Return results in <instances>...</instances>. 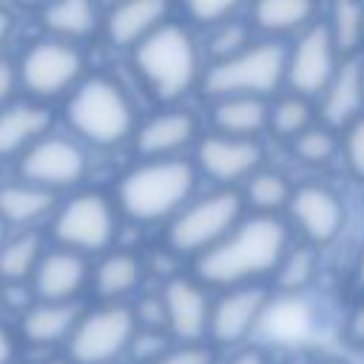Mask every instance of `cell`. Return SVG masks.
Segmentation results:
<instances>
[{
  "label": "cell",
  "instance_id": "cell-1",
  "mask_svg": "<svg viewBox=\"0 0 364 364\" xmlns=\"http://www.w3.org/2000/svg\"><path fill=\"white\" fill-rule=\"evenodd\" d=\"M290 247V230L279 216L242 219L216 247L193 262L196 279L208 290H228L242 284H264L273 279L279 262Z\"/></svg>",
  "mask_w": 364,
  "mask_h": 364
},
{
  "label": "cell",
  "instance_id": "cell-2",
  "mask_svg": "<svg viewBox=\"0 0 364 364\" xmlns=\"http://www.w3.org/2000/svg\"><path fill=\"white\" fill-rule=\"evenodd\" d=\"M196 173L185 159H151L119 179L117 202L134 222L173 219L193 193Z\"/></svg>",
  "mask_w": 364,
  "mask_h": 364
},
{
  "label": "cell",
  "instance_id": "cell-3",
  "mask_svg": "<svg viewBox=\"0 0 364 364\" xmlns=\"http://www.w3.org/2000/svg\"><path fill=\"white\" fill-rule=\"evenodd\" d=\"M134 63L145 85L162 100H176L199 77V51L191 34L173 23L159 26L154 34L136 43Z\"/></svg>",
  "mask_w": 364,
  "mask_h": 364
},
{
  "label": "cell",
  "instance_id": "cell-4",
  "mask_svg": "<svg viewBox=\"0 0 364 364\" xmlns=\"http://www.w3.org/2000/svg\"><path fill=\"white\" fill-rule=\"evenodd\" d=\"M242 196L233 191H213L188 202L168 225V247L179 256L199 259L216 247L242 222Z\"/></svg>",
  "mask_w": 364,
  "mask_h": 364
},
{
  "label": "cell",
  "instance_id": "cell-5",
  "mask_svg": "<svg viewBox=\"0 0 364 364\" xmlns=\"http://www.w3.org/2000/svg\"><path fill=\"white\" fill-rule=\"evenodd\" d=\"M65 117L80 136L102 148L119 145L134 128V111L128 97L105 77L85 80L68 100Z\"/></svg>",
  "mask_w": 364,
  "mask_h": 364
},
{
  "label": "cell",
  "instance_id": "cell-6",
  "mask_svg": "<svg viewBox=\"0 0 364 364\" xmlns=\"http://www.w3.org/2000/svg\"><path fill=\"white\" fill-rule=\"evenodd\" d=\"M287 71V51L279 43H250L245 51L216 63L205 74V91L225 97H264L279 88Z\"/></svg>",
  "mask_w": 364,
  "mask_h": 364
},
{
  "label": "cell",
  "instance_id": "cell-7",
  "mask_svg": "<svg viewBox=\"0 0 364 364\" xmlns=\"http://www.w3.org/2000/svg\"><path fill=\"white\" fill-rule=\"evenodd\" d=\"M136 333V318L131 304H97L82 310L65 355L74 364H119L128 355V344Z\"/></svg>",
  "mask_w": 364,
  "mask_h": 364
},
{
  "label": "cell",
  "instance_id": "cell-8",
  "mask_svg": "<svg viewBox=\"0 0 364 364\" xmlns=\"http://www.w3.org/2000/svg\"><path fill=\"white\" fill-rule=\"evenodd\" d=\"M270 304L273 290L267 284H242L219 290L210 307L208 344L216 347L222 355L245 344H253V336L256 330H262Z\"/></svg>",
  "mask_w": 364,
  "mask_h": 364
},
{
  "label": "cell",
  "instance_id": "cell-9",
  "mask_svg": "<svg viewBox=\"0 0 364 364\" xmlns=\"http://www.w3.org/2000/svg\"><path fill=\"white\" fill-rule=\"evenodd\" d=\"M51 233L60 247L85 253H102L117 236V213L111 202L100 193H80L68 199L51 225Z\"/></svg>",
  "mask_w": 364,
  "mask_h": 364
},
{
  "label": "cell",
  "instance_id": "cell-10",
  "mask_svg": "<svg viewBox=\"0 0 364 364\" xmlns=\"http://www.w3.org/2000/svg\"><path fill=\"white\" fill-rule=\"evenodd\" d=\"M338 48L330 37L327 23H313L301 31L296 48L287 54L284 80L299 97H316L327 88L333 74L338 71Z\"/></svg>",
  "mask_w": 364,
  "mask_h": 364
},
{
  "label": "cell",
  "instance_id": "cell-11",
  "mask_svg": "<svg viewBox=\"0 0 364 364\" xmlns=\"http://www.w3.org/2000/svg\"><path fill=\"white\" fill-rule=\"evenodd\" d=\"M287 213L293 219V225L299 228L304 245L310 247H327L333 245L347 222L344 213V202L338 199V193H333L324 185H301L293 191Z\"/></svg>",
  "mask_w": 364,
  "mask_h": 364
},
{
  "label": "cell",
  "instance_id": "cell-12",
  "mask_svg": "<svg viewBox=\"0 0 364 364\" xmlns=\"http://www.w3.org/2000/svg\"><path fill=\"white\" fill-rule=\"evenodd\" d=\"M162 301L168 316V333L173 341H208V324H210V307L213 296L210 290L193 276H171L162 284Z\"/></svg>",
  "mask_w": 364,
  "mask_h": 364
},
{
  "label": "cell",
  "instance_id": "cell-13",
  "mask_svg": "<svg viewBox=\"0 0 364 364\" xmlns=\"http://www.w3.org/2000/svg\"><path fill=\"white\" fill-rule=\"evenodd\" d=\"M80 71H82L80 51L74 46L57 43V40H46V43L31 46L20 63L23 85L37 97L63 94L65 88H71L77 82Z\"/></svg>",
  "mask_w": 364,
  "mask_h": 364
},
{
  "label": "cell",
  "instance_id": "cell-14",
  "mask_svg": "<svg viewBox=\"0 0 364 364\" xmlns=\"http://www.w3.org/2000/svg\"><path fill=\"white\" fill-rule=\"evenodd\" d=\"M20 173L28 185L46 188L54 193V188H68L82 179L85 173V154L80 145L63 136L37 139L20 162Z\"/></svg>",
  "mask_w": 364,
  "mask_h": 364
},
{
  "label": "cell",
  "instance_id": "cell-15",
  "mask_svg": "<svg viewBox=\"0 0 364 364\" xmlns=\"http://www.w3.org/2000/svg\"><path fill=\"white\" fill-rule=\"evenodd\" d=\"M88 284H91V267L85 256L65 250V247L46 250L31 276V290L37 301L74 304Z\"/></svg>",
  "mask_w": 364,
  "mask_h": 364
},
{
  "label": "cell",
  "instance_id": "cell-16",
  "mask_svg": "<svg viewBox=\"0 0 364 364\" xmlns=\"http://www.w3.org/2000/svg\"><path fill=\"white\" fill-rule=\"evenodd\" d=\"M199 168L216 179V182H239L250 179L259 171L262 148L253 139H236V136H205L196 148Z\"/></svg>",
  "mask_w": 364,
  "mask_h": 364
},
{
  "label": "cell",
  "instance_id": "cell-17",
  "mask_svg": "<svg viewBox=\"0 0 364 364\" xmlns=\"http://www.w3.org/2000/svg\"><path fill=\"white\" fill-rule=\"evenodd\" d=\"M82 316V307L74 304H57V301H34L31 310H26L17 318V333L28 347L37 350H54L68 344L77 321Z\"/></svg>",
  "mask_w": 364,
  "mask_h": 364
},
{
  "label": "cell",
  "instance_id": "cell-18",
  "mask_svg": "<svg viewBox=\"0 0 364 364\" xmlns=\"http://www.w3.org/2000/svg\"><path fill=\"white\" fill-rule=\"evenodd\" d=\"M142 279L145 264L131 250H111L91 267V290L102 304H125V299L139 290Z\"/></svg>",
  "mask_w": 364,
  "mask_h": 364
},
{
  "label": "cell",
  "instance_id": "cell-19",
  "mask_svg": "<svg viewBox=\"0 0 364 364\" xmlns=\"http://www.w3.org/2000/svg\"><path fill=\"white\" fill-rule=\"evenodd\" d=\"M361 105H364V68H361V63L350 60V63L338 65V71L321 91L318 114L327 125L347 128L361 117Z\"/></svg>",
  "mask_w": 364,
  "mask_h": 364
},
{
  "label": "cell",
  "instance_id": "cell-20",
  "mask_svg": "<svg viewBox=\"0 0 364 364\" xmlns=\"http://www.w3.org/2000/svg\"><path fill=\"white\" fill-rule=\"evenodd\" d=\"M196 136V119L188 111H162L136 131V151L151 159H173Z\"/></svg>",
  "mask_w": 364,
  "mask_h": 364
},
{
  "label": "cell",
  "instance_id": "cell-21",
  "mask_svg": "<svg viewBox=\"0 0 364 364\" xmlns=\"http://www.w3.org/2000/svg\"><path fill=\"white\" fill-rule=\"evenodd\" d=\"M168 0H122L108 14V37L114 46H136L165 26Z\"/></svg>",
  "mask_w": 364,
  "mask_h": 364
},
{
  "label": "cell",
  "instance_id": "cell-22",
  "mask_svg": "<svg viewBox=\"0 0 364 364\" xmlns=\"http://www.w3.org/2000/svg\"><path fill=\"white\" fill-rule=\"evenodd\" d=\"M213 122L222 136L253 139L270 125V108L262 97H225L213 108Z\"/></svg>",
  "mask_w": 364,
  "mask_h": 364
},
{
  "label": "cell",
  "instance_id": "cell-23",
  "mask_svg": "<svg viewBox=\"0 0 364 364\" xmlns=\"http://www.w3.org/2000/svg\"><path fill=\"white\" fill-rule=\"evenodd\" d=\"M51 114L40 105H11L0 111V156L31 148L48 128Z\"/></svg>",
  "mask_w": 364,
  "mask_h": 364
},
{
  "label": "cell",
  "instance_id": "cell-24",
  "mask_svg": "<svg viewBox=\"0 0 364 364\" xmlns=\"http://www.w3.org/2000/svg\"><path fill=\"white\" fill-rule=\"evenodd\" d=\"M318 276V250L310 245H290L273 273V296L301 299Z\"/></svg>",
  "mask_w": 364,
  "mask_h": 364
},
{
  "label": "cell",
  "instance_id": "cell-25",
  "mask_svg": "<svg viewBox=\"0 0 364 364\" xmlns=\"http://www.w3.org/2000/svg\"><path fill=\"white\" fill-rule=\"evenodd\" d=\"M43 239L34 230H20L6 236L0 247V284L9 282H31L40 259H43Z\"/></svg>",
  "mask_w": 364,
  "mask_h": 364
},
{
  "label": "cell",
  "instance_id": "cell-26",
  "mask_svg": "<svg viewBox=\"0 0 364 364\" xmlns=\"http://www.w3.org/2000/svg\"><path fill=\"white\" fill-rule=\"evenodd\" d=\"M54 208V193L37 185H6L0 188V219L6 225H31Z\"/></svg>",
  "mask_w": 364,
  "mask_h": 364
},
{
  "label": "cell",
  "instance_id": "cell-27",
  "mask_svg": "<svg viewBox=\"0 0 364 364\" xmlns=\"http://www.w3.org/2000/svg\"><path fill=\"white\" fill-rule=\"evenodd\" d=\"M316 11V0H256L253 23L262 31L284 34L296 28H307Z\"/></svg>",
  "mask_w": 364,
  "mask_h": 364
},
{
  "label": "cell",
  "instance_id": "cell-28",
  "mask_svg": "<svg viewBox=\"0 0 364 364\" xmlns=\"http://www.w3.org/2000/svg\"><path fill=\"white\" fill-rule=\"evenodd\" d=\"M43 20L60 37H85L97 28V0H51Z\"/></svg>",
  "mask_w": 364,
  "mask_h": 364
},
{
  "label": "cell",
  "instance_id": "cell-29",
  "mask_svg": "<svg viewBox=\"0 0 364 364\" xmlns=\"http://www.w3.org/2000/svg\"><path fill=\"white\" fill-rule=\"evenodd\" d=\"M293 188L282 173L273 171H256L245 185V199L256 210V216H276L282 208L290 205Z\"/></svg>",
  "mask_w": 364,
  "mask_h": 364
},
{
  "label": "cell",
  "instance_id": "cell-30",
  "mask_svg": "<svg viewBox=\"0 0 364 364\" xmlns=\"http://www.w3.org/2000/svg\"><path fill=\"white\" fill-rule=\"evenodd\" d=\"M327 28H330V37H333L338 54L355 51L361 37H364V3H358V0H336Z\"/></svg>",
  "mask_w": 364,
  "mask_h": 364
},
{
  "label": "cell",
  "instance_id": "cell-31",
  "mask_svg": "<svg viewBox=\"0 0 364 364\" xmlns=\"http://www.w3.org/2000/svg\"><path fill=\"white\" fill-rule=\"evenodd\" d=\"M310 105L304 97L293 94V97H284L279 100L273 108H270V128L279 134V136H290L296 139L299 134H304L310 128Z\"/></svg>",
  "mask_w": 364,
  "mask_h": 364
},
{
  "label": "cell",
  "instance_id": "cell-32",
  "mask_svg": "<svg viewBox=\"0 0 364 364\" xmlns=\"http://www.w3.org/2000/svg\"><path fill=\"white\" fill-rule=\"evenodd\" d=\"M293 151H296V156L301 159V162H307V165H327L333 156H336V151H338V142H336V136L327 131V128H307L304 134H299L296 139H293Z\"/></svg>",
  "mask_w": 364,
  "mask_h": 364
},
{
  "label": "cell",
  "instance_id": "cell-33",
  "mask_svg": "<svg viewBox=\"0 0 364 364\" xmlns=\"http://www.w3.org/2000/svg\"><path fill=\"white\" fill-rule=\"evenodd\" d=\"M171 344H173V338H171L168 330H142V327H136L125 358L131 364H156L168 353Z\"/></svg>",
  "mask_w": 364,
  "mask_h": 364
},
{
  "label": "cell",
  "instance_id": "cell-34",
  "mask_svg": "<svg viewBox=\"0 0 364 364\" xmlns=\"http://www.w3.org/2000/svg\"><path fill=\"white\" fill-rule=\"evenodd\" d=\"M250 46V28L239 20H228V23H219V28L213 31L210 37V54L216 57V63L245 51Z\"/></svg>",
  "mask_w": 364,
  "mask_h": 364
},
{
  "label": "cell",
  "instance_id": "cell-35",
  "mask_svg": "<svg viewBox=\"0 0 364 364\" xmlns=\"http://www.w3.org/2000/svg\"><path fill=\"white\" fill-rule=\"evenodd\" d=\"M222 353L208 341H173L156 364H219Z\"/></svg>",
  "mask_w": 364,
  "mask_h": 364
},
{
  "label": "cell",
  "instance_id": "cell-36",
  "mask_svg": "<svg viewBox=\"0 0 364 364\" xmlns=\"http://www.w3.org/2000/svg\"><path fill=\"white\" fill-rule=\"evenodd\" d=\"M131 310H134L136 327H142V330H168V316H165L162 293H142L131 304Z\"/></svg>",
  "mask_w": 364,
  "mask_h": 364
},
{
  "label": "cell",
  "instance_id": "cell-37",
  "mask_svg": "<svg viewBox=\"0 0 364 364\" xmlns=\"http://www.w3.org/2000/svg\"><path fill=\"white\" fill-rule=\"evenodd\" d=\"M245 0H185V9L199 23H219L233 9H239Z\"/></svg>",
  "mask_w": 364,
  "mask_h": 364
},
{
  "label": "cell",
  "instance_id": "cell-38",
  "mask_svg": "<svg viewBox=\"0 0 364 364\" xmlns=\"http://www.w3.org/2000/svg\"><path fill=\"white\" fill-rule=\"evenodd\" d=\"M0 301H3V310H11L17 313V318L34 307L37 296L31 290V282H9V284H0Z\"/></svg>",
  "mask_w": 364,
  "mask_h": 364
},
{
  "label": "cell",
  "instance_id": "cell-39",
  "mask_svg": "<svg viewBox=\"0 0 364 364\" xmlns=\"http://www.w3.org/2000/svg\"><path fill=\"white\" fill-rule=\"evenodd\" d=\"M344 156H347V165L350 171L364 179V114L347 125V136H344Z\"/></svg>",
  "mask_w": 364,
  "mask_h": 364
},
{
  "label": "cell",
  "instance_id": "cell-40",
  "mask_svg": "<svg viewBox=\"0 0 364 364\" xmlns=\"http://www.w3.org/2000/svg\"><path fill=\"white\" fill-rule=\"evenodd\" d=\"M341 341L350 350H364V293L355 299L341 321Z\"/></svg>",
  "mask_w": 364,
  "mask_h": 364
},
{
  "label": "cell",
  "instance_id": "cell-41",
  "mask_svg": "<svg viewBox=\"0 0 364 364\" xmlns=\"http://www.w3.org/2000/svg\"><path fill=\"white\" fill-rule=\"evenodd\" d=\"M219 364H273V358L262 344L253 341V344H245V347H239L233 353H225L219 358Z\"/></svg>",
  "mask_w": 364,
  "mask_h": 364
},
{
  "label": "cell",
  "instance_id": "cell-42",
  "mask_svg": "<svg viewBox=\"0 0 364 364\" xmlns=\"http://www.w3.org/2000/svg\"><path fill=\"white\" fill-rule=\"evenodd\" d=\"M14 353H17L14 333L6 324H0V364H14Z\"/></svg>",
  "mask_w": 364,
  "mask_h": 364
},
{
  "label": "cell",
  "instance_id": "cell-43",
  "mask_svg": "<svg viewBox=\"0 0 364 364\" xmlns=\"http://www.w3.org/2000/svg\"><path fill=\"white\" fill-rule=\"evenodd\" d=\"M11 88H14V68L6 60H0V105L9 100Z\"/></svg>",
  "mask_w": 364,
  "mask_h": 364
},
{
  "label": "cell",
  "instance_id": "cell-44",
  "mask_svg": "<svg viewBox=\"0 0 364 364\" xmlns=\"http://www.w3.org/2000/svg\"><path fill=\"white\" fill-rule=\"evenodd\" d=\"M353 282H355V287L364 293V242H361L358 256H355V264H353Z\"/></svg>",
  "mask_w": 364,
  "mask_h": 364
},
{
  "label": "cell",
  "instance_id": "cell-45",
  "mask_svg": "<svg viewBox=\"0 0 364 364\" xmlns=\"http://www.w3.org/2000/svg\"><path fill=\"white\" fill-rule=\"evenodd\" d=\"M9 34H11V17L6 11H0V48H3V43H6Z\"/></svg>",
  "mask_w": 364,
  "mask_h": 364
},
{
  "label": "cell",
  "instance_id": "cell-46",
  "mask_svg": "<svg viewBox=\"0 0 364 364\" xmlns=\"http://www.w3.org/2000/svg\"><path fill=\"white\" fill-rule=\"evenodd\" d=\"M40 364H74V361H71L65 353H48V355H46Z\"/></svg>",
  "mask_w": 364,
  "mask_h": 364
},
{
  "label": "cell",
  "instance_id": "cell-47",
  "mask_svg": "<svg viewBox=\"0 0 364 364\" xmlns=\"http://www.w3.org/2000/svg\"><path fill=\"white\" fill-rule=\"evenodd\" d=\"M316 364H347V361L338 358V355H333V358H321V361H316Z\"/></svg>",
  "mask_w": 364,
  "mask_h": 364
},
{
  "label": "cell",
  "instance_id": "cell-48",
  "mask_svg": "<svg viewBox=\"0 0 364 364\" xmlns=\"http://www.w3.org/2000/svg\"><path fill=\"white\" fill-rule=\"evenodd\" d=\"M3 242H6V222L0 219V247H3Z\"/></svg>",
  "mask_w": 364,
  "mask_h": 364
},
{
  "label": "cell",
  "instance_id": "cell-49",
  "mask_svg": "<svg viewBox=\"0 0 364 364\" xmlns=\"http://www.w3.org/2000/svg\"><path fill=\"white\" fill-rule=\"evenodd\" d=\"M100 3H105V6H111V9H114V6H119L122 0H100Z\"/></svg>",
  "mask_w": 364,
  "mask_h": 364
},
{
  "label": "cell",
  "instance_id": "cell-50",
  "mask_svg": "<svg viewBox=\"0 0 364 364\" xmlns=\"http://www.w3.org/2000/svg\"><path fill=\"white\" fill-rule=\"evenodd\" d=\"M20 3H40V0H20Z\"/></svg>",
  "mask_w": 364,
  "mask_h": 364
},
{
  "label": "cell",
  "instance_id": "cell-51",
  "mask_svg": "<svg viewBox=\"0 0 364 364\" xmlns=\"http://www.w3.org/2000/svg\"><path fill=\"white\" fill-rule=\"evenodd\" d=\"M0 313H3V301H0Z\"/></svg>",
  "mask_w": 364,
  "mask_h": 364
},
{
  "label": "cell",
  "instance_id": "cell-52",
  "mask_svg": "<svg viewBox=\"0 0 364 364\" xmlns=\"http://www.w3.org/2000/svg\"><path fill=\"white\" fill-rule=\"evenodd\" d=\"M358 3H364V0H358Z\"/></svg>",
  "mask_w": 364,
  "mask_h": 364
}]
</instances>
